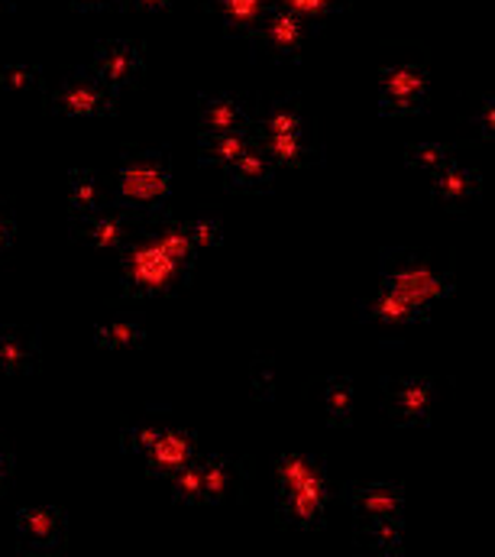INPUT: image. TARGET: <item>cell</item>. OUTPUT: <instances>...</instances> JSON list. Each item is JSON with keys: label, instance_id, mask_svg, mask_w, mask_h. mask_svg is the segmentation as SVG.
<instances>
[{"label": "cell", "instance_id": "cell-24", "mask_svg": "<svg viewBox=\"0 0 495 557\" xmlns=\"http://www.w3.org/2000/svg\"><path fill=\"white\" fill-rule=\"evenodd\" d=\"M308 483H327V467L321 457L285 454L275 460V490H292V486H308Z\"/></svg>", "mask_w": 495, "mask_h": 557}, {"label": "cell", "instance_id": "cell-1", "mask_svg": "<svg viewBox=\"0 0 495 557\" xmlns=\"http://www.w3.org/2000/svg\"><path fill=\"white\" fill-rule=\"evenodd\" d=\"M121 257V285H124L126 298H162L178 292L182 285H188L191 270L178 260H172L156 237L149 234V227L136 231L129 237Z\"/></svg>", "mask_w": 495, "mask_h": 557}, {"label": "cell", "instance_id": "cell-23", "mask_svg": "<svg viewBox=\"0 0 495 557\" xmlns=\"http://www.w3.org/2000/svg\"><path fill=\"white\" fill-rule=\"evenodd\" d=\"M108 201V191L101 185V178L88 169H72L69 172V214L72 221L75 218H85V214H95L101 211Z\"/></svg>", "mask_w": 495, "mask_h": 557}, {"label": "cell", "instance_id": "cell-19", "mask_svg": "<svg viewBox=\"0 0 495 557\" xmlns=\"http://www.w3.org/2000/svg\"><path fill=\"white\" fill-rule=\"evenodd\" d=\"M308 114L301 111L298 98H275L252 111V137H285V134H308Z\"/></svg>", "mask_w": 495, "mask_h": 557}, {"label": "cell", "instance_id": "cell-38", "mask_svg": "<svg viewBox=\"0 0 495 557\" xmlns=\"http://www.w3.org/2000/svg\"><path fill=\"white\" fill-rule=\"evenodd\" d=\"M13 237H16V218H13L10 205H3V201H0V260L10 253Z\"/></svg>", "mask_w": 495, "mask_h": 557}, {"label": "cell", "instance_id": "cell-36", "mask_svg": "<svg viewBox=\"0 0 495 557\" xmlns=\"http://www.w3.org/2000/svg\"><path fill=\"white\" fill-rule=\"evenodd\" d=\"M249 383H252V396L259 403H272L275 399V363L269 357H256L249 367Z\"/></svg>", "mask_w": 495, "mask_h": 557}, {"label": "cell", "instance_id": "cell-10", "mask_svg": "<svg viewBox=\"0 0 495 557\" xmlns=\"http://www.w3.org/2000/svg\"><path fill=\"white\" fill-rule=\"evenodd\" d=\"M69 525L65 512L55 506H29L16 516V542L29 555H59L65 548Z\"/></svg>", "mask_w": 495, "mask_h": 557}, {"label": "cell", "instance_id": "cell-25", "mask_svg": "<svg viewBox=\"0 0 495 557\" xmlns=\"http://www.w3.org/2000/svg\"><path fill=\"white\" fill-rule=\"evenodd\" d=\"M256 143L252 131H231V134H201L198 139V156L208 165L224 169L227 162H234L237 156H244L249 146Z\"/></svg>", "mask_w": 495, "mask_h": 557}, {"label": "cell", "instance_id": "cell-29", "mask_svg": "<svg viewBox=\"0 0 495 557\" xmlns=\"http://www.w3.org/2000/svg\"><path fill=\"white\" fill-rule=\"evenodd\" d=\"M149 234L156 237V244L172 257V260H178V263H185V267H195V247H191V240H188V231H185V224L182 221H152L149 224Z\"/></svg>", "mask_w": 495, "mask_h": 557}, {"label": "cell", "instance_id": "cell-8", "mask_svg": "<svg viewBox=\"0 0 495 557\" xmlns=\"http://www.w3.org/2000/svg\"><path fill=\"white\" fill-rule=\"evenodd\" d=\"M308 26L301 20H295L292 13L272 7L265 13V20L256 26V33L249 36L252 49L272 62H298L301 52H305V42H308Z\"/></svg>", "mask_w": 495, "mask_h": 557}, {"label": "cell", "instance_id": "cell-20", "mask_svg": "<svg viewBox=\"0 0 495 557\" xmlns=\"http://www.w3.org/2000/svg\"><path fill=\"white\" fill-rule=\"evenodd\" d=\"M256 146L269 156V162L282 172V169H305V165H318L324 149L314 143L311 131L308 134H285V137H256Z\"/></svg>", "mask_w": 495, "mask_h": 557}, {"label": "cell", "instance_id": "cell-41", "mask_svg": "<svg viewBox=\"0 0 495 557\" xmlns=\"http://www.w3.org/2000/svg\"><path fill=\"white\" fill-rule=\"evenodd\" d=\"M78 10H85V13H95V10H117V7H124V0H72Z\"/></svg>", "mask_w": 495, "mask_h": 557}, {"label": "cell", "instance_id": "cell-32", "mask_svg": "<svg viewBox=\"0 0 495 557\" xmlns=\"http://www.w3.org/2000/svg\"><path fill=\"white\" fill-rule=\"evenodd\" d=\"M198 457L191 463H185L182 470H175L172 476H165L172 483V499L175 503H185V506L205 503V483H201V463H198Z\"/></svg>", "mask_w": 495, "mask_h": 557}, {"label": "cell", "instance_id": "cell-4", "mask_svg": "<svg viewBox=\"0 0 495 557\" xmlns=\"http://www.w3.org/2000/svg\"><path fill=\"white\" fill-rule=\"evenodd\" d=\"M49 104L59 117H111L117 111V91H111L91 69H82L55 85Z\"/></svg>", "mask_w": 495, "mask_h": 557}, {"label": "cell", "instance_id": "cell-33", "mask_svg": "<svg viewBox=\"0 0 495 557\" xmlns=\"http://www.w3.org/2000/svg\"><path fill=\"white\" fill-rule=\"evenodd\" d=\"M165 424L169 421H159V418H136V421H129L124 428V434H121L124 437V450L143 457L159 441V434L165 431Z\"/></svg>", "mask_w": 495, "mask_h": 557}, {"label": "cell", "instance_id": "cell-21", "mask_svg": "<svg viewBox=\"0 0 495 557\" xmlns=\"http://www.w3.org/2000/svg\"><path fill=\"white\" fill-rule=\"evenodd\" d=\"M205 7L221 20L227 36L249 39L275 3L272 0H205Z\"/></svg>", "mask_w": 495, "mask_h": 557}, {"label": "cell", "instance_id": "cell-40", "mask_svg": "<svg viewBox=\"0 0 495 557\" xmlns=\"http://www.w3.org/2000/svg\"><path fill=\"white\" fill-rule=\"evenodd\" d=\"M10 476H13V454L0 444V496H3L7 486H10Z\"/></svg>", "mask_w": 495, "mask_h": 557}, {"label": "cell", "instance_id": "cell-11", "mask_svg": "<svg viewBox=\"0 0 495 557\" xmlns=\"http://www.w3.org/2000/svg\"><path fill=\"white\" fill-rule=\"evenodd\" d=\"M91 72H95L111 91L136 88V85H139V75H143V49H139L136 42H126V39L98 42Z\"/></svg>", "mask_w": 495, "mask_h": 557}, {"label": "cell", "instance_id": "cell-35", "mask_svg": "<svg viewBox=\"0 0 495 557\" xmlns=\"http://www.w3.org/2000/svg\"><path fill=\"white\" fill-rule=\"evenodd\" d=\"M42 85V72L36 65H0V91L3 95H29Z\"/></svg>", "mask_w": 495, "mask_h": 557}, {"label": "cell", "instance_id": "cell-28", "mask_svg": "<svg viewBox=\"0 0 495 557\" xmlns=\"http://www.w3.org/2000/svg\"><path fill=\"white\" fill-rule=\"evenodd\" d=\"M95 344L104 350H136L146 344V327L126 318H111L95 327Z\"/></svg>", "mask_w": 495, "mask_h": 557}, {"label": "cell", "instance_id": "cell-16", "mask_svg": "<svg viewBox=\"0 0 495 557\" xmlns=\"http://www.w3.org/2000/svg\"><path fill=\"white\" fill-rule=\"evenodd\" d=\"M39 334L33 327L0 324V376H29L39 367Z\"/></svg>", "mask_w": 495, "mask_h": 557}, {"label": "cell", "instance_id": "cell-34", "mask_svg": "<svg viewBox=\"0 0 495 557\" xmlns=\"http://www.w3.org/2000/svg\"><path fill=\"white\" fill-rule=\"evenodd\" d=\"M185 231H188V240H191L195 253L214 250L224 240V224H221L218 214H198V218L185 221Z\"/></svg>", "mask_w": 495, "mask_h": 557}, {"label": "cell", "instance_id": "cell-9", "mask_svg": "<svg viewBox=\"0 0 495 557\" xmlns=\"http://www.w3.org/2000/svg\"><path fill=\"white\" fill-rule=\"evenodd\" d=\"M331 499H334L331 480L327 483H308V486L279 490L275 493V516L288 529L314 532V529H321L327 522Z\"/></svg>", "mask_w": 495, "mask_h": 557}, {"label": "cell", "instance_id": "cell-7", "mask_svg": "<svg viewBox=\"0 0 495 557\" xmlns=\"http://www.w3.org/2000/svg\"><path fill=\"white\" fill-rule=\"evenodd\" d=\"M136 218L133 211H126L124 205H104L101 211L95 214H85V218H75L72 221V237L82 240L85 247L98 250V253H111L117 257L129 244V237L136 234Z\"/></svg>", "mask_w": 495, "mask_h": 557}, {"label": "cell", "instance_id": "cell-6", "mask_svg": "<svg viewBox=\"0 0 495 557\" xmlns=\"http://www.w3.org/2000/svg\"><path fill=\"white\" fill-rule=\"evenodd\" d=\"M434 403H437V383L428 376L382 380V412L392 424H401V428L428 424Z\"/></svg>", "mask_w": 495, "mask_h": 557}, {"label": "cell", "instance_id": "cell-2", "mask_svg": "<svg viewBox=\"0 0 495 557\" xmlns=\"http://www.w3.org/2000/svg\"><path fill=\"white\" fill-rule=\"evenodd\" d=\"M379 285L405 298L424 321L454 292V276L441 273L428 257L411 250H382L379 257Z\"/></svg>", "mask_w": 495, "mask_h": 557}, {"label": "cell", "instance_id": "cell-12", "mask_svg": "<svg viewBox=\"0 0 495 557\" xmlns=\"http://www.w3.org/2000/svg\"><path fill=\"white\" fill-rule=\"evenodd\" d=\"M360 314H363V321L370 327H375L382 334V341H385V334H388V341H398L408 327L424 321L405 298H398L395 292H388L382 285L372 292L370 298L360 301Z\"/></svg>", "mask_w": 495, "mask_h": 557}, {"label": "cell", "instance_id": "cell-17", "mask_svg": "<svg viewBox=\"0 0 495 557\" xmlns=\"http://www.w3.org/2000/svg\"><path fill=\"white\" fill-rule=\"evenodd\" d=\"M198 127H201V134L252 131V111L247 101H240L234 95H208L198 101Z\"/></svg>", "mask_w": 495, "mask_h": 557}, {"label": "cell", "instance_id": "cell-3", "mask_svg": "<svg viewBox=\"0 0 495 557\" xmlns=\"http://www.w3.org/2000/svg\"><path fill=\"white\" fill-rule=\"evenodd\" d=\"M172 195V162L165 149H126L117 165V205L133 214H156Z\"/></svg>", "mask_w": 495, "mask_h": 557}, {"label": "cell", "instance_id": "cell-42", "mask_svg": "<svg viewBox=\"0 0 495 557\" xmlns=\"http://www.w3.org/2000/svg\"><path fill=\"white\" fill-rule=\"evenodd\" d=\"M7 10H13V0H0V13H7Z\"/></svg>", "mask_w": 495, "mask_h": 557}, {"label": "cell", "instance_id": "cell-37", "mask_svg": "<svg viewBox=\"0 0 495 557\" xmlns=\"http://www.w3.org/2000/svg\"><path fill=\"white\" fill-rule=\"evenodd\" d=\"M473 127H477V134H480L483 139L495 137V98L493 95H483V98L477 101V111H473Z\"/></svg>", "mask_w": 495, "mask_h": 557}, {"label": "cell", "instance_id": "cell-18", "mask_svg": "<svg viewBox=\"0 0 495 557\" xmlns=\"http://www.w3.org/2000/svg\"><path fill=\"white\" fill-rule=\"evenodd\" d=\"M279 182V169L269 162V156L252 143L244 156L224 165V185L234 191H272Z\"/></svg>", "mask_w": 495, "mask_h": 557}, {"label": "cell", "instance_id": "cell-30", "mask_svg": "<svg viewBox=\"0 0 495 557\" xmlns=\"http://www.w3.org/2000/svg\"><path fill=\"white\" fill-rule=\"evenodd\" d=\"M357 539L375 552V555H401V519H382V522H363L357 529Z\"/></svg>", "mask_w": 495, "mask_h": 557}, {"label": "cell", "instance_id": "cell-26", "mask_svg": "<svg viewBox=\"0 0 495 557\" xmlns=\"http://www.w3.org/2000/svg\"><path fill=\"white\" fill-rule=\"evenodd\" d=\"M324 416H327V424L334 428H347L354 421V412H357V389L347 376H334L324 383Z\"/></svg>", "mask_w": 495, "mask_h": 557}, {"label": "cell", "instance_id": "cell-15", "mask_svg": "<svg viewBox=\"0 0 495 557\" xmlns=\"http://www.w3.org/2000/svg\"><path fill=\"white\" fill-rule=\"evenodd\" d=\"M354 516L363 522H382V519H401L405 516V493L398 483H370V486H350L347 490Z\"/></svg>", "mask_w": 495, "mask_h": 557}, {"label": "cell", "instance_id": "cell-39", "mask_svg": "<svg viewBox=\"0 0 495 557\" xmlns=\"http://www.w3.org/2000/svg\"><path fill=\"white\" fill-rule=\"evenodd\" d=\"M124 3L139 13H165V10H172L175 0H124Z\"/></svg>", "mask_w": 495, "mask_h": 557}, {"label": "cell", "instance_id": "cell-22", "mask_svg": "<svg viewBox=\"0 0 495 557\" xmlns=\"http://www.w3.org/2000/svg\"><path fill=\"white\" fill-rule=\"evenodd\" d=\"M201 463V483H205V503H224L240 490V467L231 463L221 454L198 457Z\"/></svg>", "mask_w": 495, "mask_h": 557}, {"label": "cell", "instance_id": "cell-5", "mask_svg": "<svg viewBox=\"0 0 495 557\" xmlns=\"http://www.w3.org/2000/svg\"><path fill=\"white\" fill-rule=\"evenodd\" d=\"M431 78L421 65L401 62L379 72V114L382 117H405L421 114L428 108Z\"/></svg>", "mask_w": 495, "mask_h": 557}, {"label": "cell", "instance_id": "cell-31", "mask_svg": "<svg viewBox=\"0 0 495 557\" xmlns=\"http://www.w3.org/2000/svg\"><path fill=\"white\" fill-rule=\"evenodd\" d=\"M447 162H454V146H444V143H418L405 149V165L424 175H434Z\"/></svg>", "mask_w": 495, "mask_h": 557}, {"label": "cell", "instance_id": "cell-14", "mask_svg": "<svg viewBox=\"0 0 495 557\" xmlns=\"http://www.w3.org/2000/svg\"><path fill=\"white\" fill-rule=\"evenodd\" d=\"M198 434L188 431V428H175V424H165V431L159 434V441L143 454V463H146V473L152 476H172L175 470H182L185 463H191L198 457Z\"/></svg>", "mask_w": 495, "mask_h": 557}, {"label": "cell", "instance_id": "cell-27", "mask_svg": "<svg viewBox=\"0 0 495 557\" xmlns=\"http://www.w3.org/2000/svg\"><path fill=\"white\" fill-rule=\"evenodd\" d=\"M272 3L292 13L295 20H301L308 29H321L324 23H331L350 7V0H272Z\"/></svg>", "mask_w": 495, "mask_h": 557}, {"label": "cell", "instance_id": "cell-13", "mask_svg": "<svg viewBox=\"0 0 495 557\" xmlns=\"http://www.w3.org/2000/svg\"><path fill=\"white\" fill-rule=\"evenodd\" d=\"M480 191H483V175L470 165H460L457 159L431 175V198L444 211H454V214L467 211L480 198Z\"/></svg>", "mask_w": 495, "mask_h": 557}]
</instances>
